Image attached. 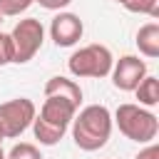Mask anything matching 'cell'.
Wrapping results in <instances>:
<instances>
[{"mask_svg":"<svg viewBox=\"0 0 159 159\" xmlns=\"http://www.w3.org/2000/svg\"><path fill=\"white\" fill-rule=\"evenodd\" d=\"M112 134V112L104 104H87L72 119V139L82 152H97Z\"/></svg>","mask_w":159,"mask_h":159,"instance_id":"1","label":"cell"},{"mask_svg":"<svg viewBox=\"0 0 159 159\" xmlns=\"http://www.w3.org/2000/svg\"><path fill=\"white\" fill-rule=\"evenodd\" d=\"M75 114H77V107L72 102L60 99V97H45V104H42L40 114H35V119H32L35 139L45 147H55L65 137Z\"/></svg>","mask_w":159,"mask_h":159,"instance_id":"2","label":"cell"},{"mask_svg":"<svg viewBox=\"0 0 159 159\" xmlns=\"http://www.w3.org/2000/svg\"><path fill=\"white\" fill-rule=\"evenodd\" d=\"M112 122H117L119 132L137 144H152L159 132L157 114L144 109L142 104H119Z\"/></svg>","mask_w":159,"mask_h":159,"instance_id":"3","label":"cell"},{"mask_svg":"<svg viewBox=\"0 0 159 159\" xmlns=\"http://www.w3.org/2000/svg\"><path fill=\"white\" fill-rule=\"evenodd\" d=\"M112 65H114V57H112L109 47H104V45L80 47V50L72 52V57L67 60V70H70L75 77H92V80L107 77V75L112 72Z\"/></svg>","mask_w":159,"mask_h":159,"instance_id":"4","label":"cell"},{"mask_svg":"<svg viewBox=\"0 0 159 159\" xmlns=\"http://www.w3.org/2000/svg\"><path fill=\"white\" fill-rule=\"evenodd\" d=\"M10 40H12V62L17 65H25L30 62L37 50L42 47V40H45V27L37 17H25L20 20L12 32H10Z\"/></svg>","mask_w":159,"mask_h":159,"instance_id":"5","label":"cell"},{"mask_svg":"<svg viewBox=\"0 0 159 159\" xmlns=\"http://www.w3.org/2000/svg\"><path fill=\"white\" fill-rule=\"evenodd\" d=\"M35 114H37V107L27 97H17V99H10V102H2L0 104V134L5 139L20 137L32 124Z\"/></svg>","mask_w":159,"mask_h":159,"instance_id":"6","label":"cell"},{"mask_svg":"<svg viewBox=\"0 0 159 159\" xmlns=\"http://www.w3.org/2000/svg\"><path fill=\"white\" fill-rule=\"evenodd\" d=\"M112 84L122 92H134L137 84L147 77V62L134 57V55H124L112 65Z\"/></svg>","mask_w":159,"mask_h":159,"instance_id":"7","label":"cell"},{"mask_svg":"<svg viewBox=\"0 0 159 159\" xmlns=\"http://www.w3.org/2000/svg\"><path fill=\"white\" fill-rule=\"evenodd\" d=\"M82 32H84V25H82L80 15H75V12H60L50 22V37L55 40L57 47L77 45L82 40Z\"/></svg>","mask_w":159,"mask_h":159,"instance_id":"8","label":"cell"},{"mask_svg":"<svg viewBox=\"0 0 159 159\" xmlns=\"http://www.w3.org/2000/svg\"><path fill=\"white\" fill-rule=\"evenodd\" d=\"M45 97H60V99H67L72 102L77 109H80V102H82V89L75 80H67V77H50L45 82Z\"/></svg>","mask_w":159,"mask_h":159,"instance_id":"9","label":"cell"},{"mask_svg":"<svg viewBox=\"0 0 159 159\" xmlns=\"http://www.w3.org/2000/svg\"><path fill=\"white\" fill-rule=\"evenodd\" d=\"M137 47L144 57H159V25L157 22H147L139 27L137 32Z\"/></svg>","mask_w":159,"mask_h":159,"instance_id":"10","label":"cell"},{"mask_svg":"<svg viewBox=\"0 0 159 159\" xmlns=\"http://www.w3.org/2000/svg\"><path fill=\"white\" fill-rule=\"evenodd\" d=\"M134 94H137L139 104H144V107H154V104H159V80L152 77V75H147V77L137 84Z\"/></svg>","mask_w":159,"mask_h":159,"instance_id":"11","label":"cell"},{"mask_svg":"<svg viewBox=\"0 0 159 159\" xmlns=\"http://www.w3.org/2000/svg\"><path fill=\"white\" fill-rule=\"evenodd\" d=\"M122 5H124L129 12L159 17V0H122Z\"/></svg>","mask_w":159,"mask_h":159,"instance_id":"12","label":"cell"},{"mask_svg":"<svg viewBox=\"0 0 159 159\" xmlns=\"http://www.w3.org/2000/svg\"><path fill=\"white\" fill-rule=\"evenodd\" d=\"M5 159H42V154H40V149H37L35 144L20 142V144H15V147L7 152Z\"/></svg>","mask_w":159,"mask_h":159,"instance_id":"13","label":"cell"},{"mask_svg":"<svg viewBox=\"0 0 159 159\" xmlns=\"http://www.w3.org/2000/svg\"><path fill=\"white\" fill-rule=\"evenodd\" d=\"M35 0H0V15L2 17H15L20 12H25Z\"/></svg>","mask_w":159,"mask_h":159,"instance_id":"14","label":"cell"},{"mask_svg":"<svg viewBox=\"0 0 159 159\" xmlns=\"http://www.w3.org/2000/svg\"><path fill=\"white\" fill-rule=\"evenodd\" d=\"M10 62H12V40H10V35L0 32V67L10 65Z\"/></svg>","mask_w":159,"mask_h":159,"instance_id":"15","label":"cell"},{"mask_svg":"<svg viewBox=\"0 0 159 159\" xmlns=\"http://www.w3.org/2000/svg\"><path fill=\"white\" fill-rule=\"evenodd\" d=\"M134 159H159V147L152 142V144H147V147H144Z\"/></svg>","mask_w":159,"mask_h":159,"instance_id":"16","label":"cell"},{"mask_svg":"<svg viewBox=\"0 0 159 159\" xmlns=\"http://www.w3.org/2000/svg\"><path fill=\"white\" fill-rule=\"evenodd\" d=\"M35 2H40L45 10H62V7H67L72 0H35Z\"/></svg>","mask_w":159,"mask_h":159,"instance_id":"17","label":"cell"},{"mask_svg":"<svg viewBox=\"0 0 159 159\" xmlns=\"http://www.w3.org/2000/svg\"><path fill=\"white\" fill-rule=\"evenodd\" d=\"M2 139H5V137H2V134H0V149H2Z\"/></svg>","mask_w":159,"mask_h":159,"instance_id":"18","label":"cell"},{"mask_svg":"<svg viewBox=\"0 0 159 159\" xmlns=\"http://www.w3.org/2000/svg\"><path fill=\"white\" fill-rule=\"evenodd\" d=\"M0 159H5V152H2V149H0Z\"/></svg>","mask_w":159,"mask_h":159,"instance_id":"19","label":"cell"},{"mask_svg":"<svg viewBox=\"0 0 159 159\" xmlns=\"http://www.w3.org/2000/svg\"><path fill=\"white\" fill-rule=\"evenodd\" d=\"M0 22H2V15H0Z\"/></svg>","mask_w":159,"mask_h":159,"instance_id":"20","label":"cell"},{"mask_svg":"<svg viewBox=\"0 0 159 159\" xmlns=\"http://www.w3.org/2000/svg\"><path fill=\"white\" fill-rule=\"evenodd\" d=\"M117 2H119V5H122V0H117Z\"/></svg>","mask_w":159,"mask_h":159,"instance_id":"21","label":"cell"}]
</instances>
